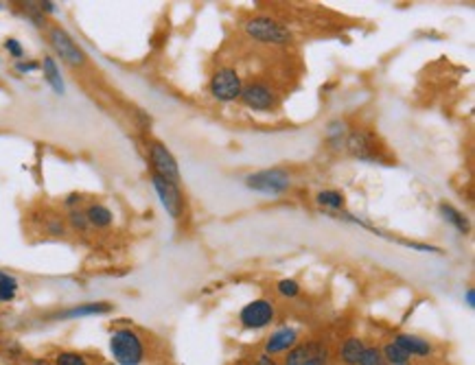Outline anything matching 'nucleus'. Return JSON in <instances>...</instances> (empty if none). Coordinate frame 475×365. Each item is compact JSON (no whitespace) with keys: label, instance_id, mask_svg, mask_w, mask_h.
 Here are the masks:
<instances>
[{"label":"nucleus","instance_id":"nucleus-1","mask_svg":"<svg viewBox=\"0 0 475 365\" xmlns=\"http://www.w3.org/2000/svg\"><path fill=\"white\" fill-rule=\"evenodd\" d=\"M243 31L250 40L265 46H289L293 42V33L289 31V27H285L281 20L270 18V15H254V18L245 20Z\"/></svg>","mask_w":475,"mask_h":365},{"label":"nucleus","instance_id":"nucleus-2","mask_svg":"<svg viewBox=\"0 0 475 365\" xmlns=\"http://www.w3.org/2000/svg\"><path fill=\"white\" fill-rule=\"evenodd\" d=\"M110 355L114 357V365H142L145 361L142 337L127 326L112 330Z\"/></svg>","mask_w":475,"mask_h":365},{"label":"nucleus","instance_id":"nucleus-3","mask_svg":"<svg viewBox=\"0 0 475 365\" xmlns=\"http://www.w3.org/2000/svg\"><path fill=\"white\" fill-rule=\"evenodd\" d=\"M344 149L359 162L368 164H390V160L383 156V149L379 144V138L374 136L370 129H353L349 131Z\"/></svg>","mask_w":475,"mask_h":365},{"label":"nucleus","instance_id":"nucleus-4","mask_svg":"<svg viewBox=\"0 0 475 365\" xmlns=\"http://www.w3.org/2000/svg\"><path fill=\"white\" fill-rule=\"evenodd\" d=\"M48 44H51L55 55L66 66H71V68H84L88 64L86 51L77 44V40L64 27H57V24L48 27Z\"/></svg>","mask_w":475,"mask_h":365},{"label":"nucleus","instance_id":"nucleus-5","mask_svg":"<svg viewBox=\"0 0 475 365\" xmlns=\"http://www.w3.org/2000/svg\"><path fill=\"white\" fill-rule=\"evenodd\" d=\"M241 90H243V77L239 75L237 68H231V66L217 68L208 79V92L219 103L237 101L241 96Z\"/></svg>","mask_w":475,"mask_h":365},{"label":"nucleus","instance_id":"nucleus-6","mask_svg":"<svg viewBox=\"0 0 475 365\" xmlns=\"http://www.w3.org/2000/svg\"><path fill=\"white\" fill-rule=\"evenodd\" d=\"M245 186L258 195H268V197H278L291 188V175L285 169H263L250 173L245 177Z\"/></svg>","mask_w":475,"mask_h":365},{"label":"nucleus","instance_id":"nucleus-7","mask_svg":"<svg viewBox=\"0 0 475 365\" xmlns=\"http://www.w3.org/2000/svg\"><path fill=\"white\" fill-rule=\"evenodd\" d=\"M147 158L152 164V173L173 181V184H180V179H182L180 177V164L167 144H162L160 140H149L147 142Z\"/></svg>","mask_w":475,"mask_h":365},{"label":"nucleus","instance_id":"nucleus-8","mask_svg":"<svg viewBox=\"0 0 475 365\" xmlns=\"http://www.w3.org/2000/svg\"><path fill=\"white\" fill-rule=\"evenodd\" d=\"M152 186H154V191H156V195L160 199V204H162V208L167 210L169 217L173 221L182 219V214H184V195H182V191H180V184H173V181L152 173Z\"/></svg>","mask_w":475,"mask_h":365},{"label":"nucleus","instance_id":"nucleus-9","mask_svg":"<svg viewBox=\"0 0 475 365\" xmlns=\"http://www.w3.org/2000/svg\"><path fill=\"white\" fill-rule=\"evenodd\" d=\"M241 103L254 112H270L278 105V94L268 81H250L241 90Z\"/></svg>","mask_w":475,"mask_h":365},{"label":"nucleus","instance_id":"nucleus-10","mask_svg":"<svg viewBox=\"0 0 475 365\" xmlns=\"http://www.w3.org/2000/svg\"><path fill=\"white\" fill-rule=\"evenodd\" d=\"M274 320H276V308H274L272 300H268V297H258V300L248 302L239 313L241 326L248 328V330L268 328Z\"/></svg>","mask_w":475,"mask_h":365},{"label":"nucleus","instance_id":"nucleus-11","mask_svg":"<svg viewBox=\"0 0 475 365\" xmlns=\"http://www.w3.org/2000/svg\"><path fill=\"white\" fill-rule=\"evenodd\" d=\"M285 355L283 365H329V348L322 341H300Z\"/></svg>","mask_w":475,"mask_h":365},{"label":"nucleus","instance_id":"nucleus-12","mask_svg":"<svg viewBox=\"0 0 475 365\" xmlns=\"http://www.w3.org/2000/svg\"><path fill=\"white\" fill-rule=\"evenodd\" d=\"M296 343H298V333H296V328L283 326V328H276L274 333L265 339V350H263V352L270 355V357H276V355L289 352Z\"/></svg>","mask_w":475,"mask_h":365},{"label":"nucleus","instance_id":"nucleus-13","mask_svg":"<svg viewBox=\"0 0 475 365\" xmlns=\"http://www.w3.org/2000/svg\"><path fill=\"white\" fill-rule=\"evenodd\" d=\"M114 306L110 302H84V304H75L64 308L55 315V320H81V318H94V315H105Z\"/></svg>","mask_w":475,"mask_h":365},{"label":"nucleus","instance_id":"nucleus-14","mask_svg":"<svg viewBox=\"0 0 475 365\" xmlns=\"http://www.w3.org/2000/svg\"><path fill=\"white\" fill-rule=\"evenodd\" d=\"M395 343L401 348V350L409 359H412V357L423 359V357H430L434 352V348H432V343L428 339H423L418 335H412V333H399V335H395Z\"/></svg>","mask_w":475,"mask_h":365},{"label":"nucleus","instance_id":"nucleus-15","mask_svg":"<svg viewBox=\"0 0 475 365\" xmlns=\"http://www.w3.org/2000/svg\"><path fill=\"white\" fill-rule=\"evenodd\" d=\"M438 212H440V217L445 219V221L458 232V234L467 237L469 232H471V221H469V217H467V214H465L462 210H458L455 206L442 202V204L438 206Z\"/></svg>","mask_w":475,"mask_h":365},{"label":"nucleus","instance_id":"nucleus-16","mask_svg":"<svg viewBox=\"0 0 475 365\" xmlns=\"http://www.w3.org/2000/svg\"><path fill=\"white\" fill-rule=\"evenodd\" d=\"M40 68L44 73V79H46V84L51 86V90L55 94H66V84H64V77H61V70H59V66L55 61L53 55H46L40 64Z\"/></svg>","mask_w":475,"mask_h":365},{"label":"nucleus","instance_id":"nucleus-17","mask_svg":"<svg viewBox=\"0 0 475 365\" xmlns=\"http://www.w3.org/2000/svg\"><path fill=\"white\" fill-rule=\"evenodd\" d=\"M366 350V341L362 337H349L339 345V361L344 365H357Z\"/></svg>","mask_w":475,"mask_h":365},{"label":"nucleus","instance_id":"nucleus-18","mask_svg":"<svg viewBox=\"0 0 475 365\" xmlns=\"http://www.w3.org/2000/svg\"><path fill=\"white\" fill-rule=\"evenodd\" d=\"M316 204H318L326 214H331V212H342V210H346V197H344L339 191L326 188V191H320V193L316 195Z\"/></svg>","mask_w":475,"mask_h":365},{"label":"nucleus","instance_id":"nucleus-19","mask_svg":"<svg viewBox=\"0 0 475 365\" xmlns=\"http://www.w3.org/2000/svg\"><path fill=\"white\" fill-rule=\"evenodd\" d=\"M86 217H88L90 228H96V230H105L114 223V212L105 204H99V202H94L86 208Z\"/></svg>","mask_w":475,"mask_h":365},{"label":"nucleus","instance_id":"nucleus-20","mask_svg":"<svg viewBox=\"0 0 475 365\" xmlns=\"http://www.w3.org/2000/svg\"><path fill=\"white\" fill-rule=\"evenodd\" d=\"M324 136H326V142H329L333 149H342L344 142H346V136H349V125H346V121H342V119L331 121L329 125H326Z\"/></svg>","mask_w":475,"mask_h":365},{"label":"nucleus","instance_id":"nucleus-21","mask_svg":"<svg viewBox=\"0 0 475 365\" xmlns=\"http://www.w3.org/2000/svg\"><path fill=\"white\" fill-rule=\"evenodd\" d=\"M18 280H15L11 274L7 271H0V302H11L15 300V295H18Z\"/></svg>","mask_w":475,"mask_h":365},{"label":"nucleus","instance_id":"nucleus-22","mask_svg":"<svg viewBox=\"0 0 475 365\" xmlns=\"http://www.w3.org/2000/svg\"><path fill=\"white\" fill-rule=\"evenodd\" d=\"M381 355H383V359H386V363L388 365H409V359L401 348L395 343V341H390V343H386L383 348H381Z\"/></svg>","mask_w":475,"mask_h":365},{"label":"nucleus","instance_id":"nucleus-23","mask_svg":"<svg viewBox=\"0 0 475 365\" xmlns=\"http://www.w3.org/2000/svg\"><path fill=\"white\" fill-rule=\"evenodd\" d=\"M66 223H68L75 232H88V230H90V223H88V217H86V210H81V208L68 210Z\"/></svg>","mask_w":475,"mask_h":365},{"label":"nucleus","instance_id":"nucleus-24","mask_svg":"<svg viewBox=\"0 0 475 365\" xmlns=\"http://www.w3.org/2000/svg\"><path fill=\"white\" fill-rule=\"evenodd\" d=\"M53 365H90L88 359L81 355V352H75V350H61L55 355L53 359Z\"/></svg>","mask_w":475,"mask_h":365},{"label":"nucleus","instance_id":"nucleus-25","mask_svg":"<svg viewBox=\"0 0 475 365\" xmlns=\"http://www.w3.org/2000/svg\"><path fill=\"white\" fill-rule=\"evenodd\" d=\"M276 291H278V295H283V297H287V300H291V297L300 295V282L293 280V278H283V280H278Z\"/></svg>","mask_w":475,"mask_h":365},{"label":"nucleus","instance_id":"nucleus-26","mask_svg":"<svg viewBox=\"0 0 475 365\" xmlns=\"http://www.w3.org/2000/svg\"><path fill=\"white\" fill-rule=\"evenodd\" d=\"M357 365H388V363L381 355V348L366 345V350H364V355H362V359H359Z\"/></svg>","mask_w":475,"mask_h":365},{"label":"nucleus","instance_id":"nucleus-27","mask_svg":"<svg viewBox=\"0 0 475 365\" xmlns=\"http://www.w3.org/2000/svg\"><path fill=\"white\" fill-rule=\"evenodd\" d=\"M24 7V13H27V18L34 22V27L38 29H46V15L38 9V3H27L22 5Z\"/></svg>","mask_w":475,"mask_h":365},{"label":"nucleus","instance_id":"nucleus-28","mask_svg":"<svg viewBox=\"0 0 475 365\" xmlns=\"http://www.w3.org/2000/svg\"><path fill=\"white\" fill-rule=\"evenodd\" d=\"M44 230H46V234H51V237H66V223H64L61 217H48L44 223Z\"/></svg>","mask_w":475,"mask_h":365},{"label":"nucleus","instance_id":"nucleus-29","mask_svg":"<svg viewBox=\"0 0 475 365\" xmlns=\"http://www.w3.org/2000/svg\"><path fill=\"white\" fill-rule=\"evenodd\" d=\"M5 51L15 59V61H20L24 57V48L20 44V40H15V38H7L5 40Z\"/></svg>","mask_w":475,"mask_h":365},{"label":"nucleus","instance_id":"nucleus-30","mask_svg":"<svg viewBox=\"0 0 475 365\" xmlns=\"http://www.w3.org/2000/svg\"><path fill=\"white\" fill-rule=\"evenodd\" d=\"M15 73H20V75H29V73H36V70H40V61H24V59H20V61H15Z\"/></svg>","mask_w":475,"mask_h":365},{"label":"nucleus","instance_id":"nucleus-31","mask_svg":"<svg viewBox=\"0 0 475 365\" xmlns=\"http://www.w3.org/2000/svg\"><path fill=\"white\" fill-rule=\"evenodd\" d=\"M81 204V195L79 193H71L66 199H64V206H66L68 210H73V208H77Z\"/></svg>","mask_w":475,"mask_h":365},{"label":"nucleus","instance_id":"nucleus-32","mask_svg":"<svg viewBox=\"0 0 475 365\" xmlns=\"http://www.w3.org/2000/svg\"><path fill=\"white\" fill-rule=\"evenodd\" d=\"M252 365H278V363H276L274 357H270V355H265V352H261V355L252 361Z\"/></svg>","mask_w":475,"mask_h":365},{"label":"nucleus","instance_id":"nucleus-33","mask_svg":"<svg viewBox=\"0 0 475 365\" xmlns=\"http://www.w3.org/2000/svg\"><path fill=\"white\" fill-rule=\"evenodd\" d=\"M38 9L44 13V15H51L57 11V5L55 3H48V0H44V3H38Z\"/></svg>","mask_w":475,"mask_h":365},{"label":"nucleus","instance_id":"nucleus-34","mask_svg":"<svg viewBox=\"0 0 475 365\" xmlns=\"http://www.w3.org/2000/svg\"><path fill=\"white\" fill-rule=\"evenodd\" d=\"M465 304H467L469 308L475 306V289H473V287H469V289L465 291Z\"/></svg>","mask_w":475,"mask_h":365},{"label":"nucleus","instance_id":"nucleus-35","mask_svg":"<svg viewBox=\"0 0 475 365\" xmlns=\"http://www.w3.org/2000/svg\"><path fill=\"white\" fill-rule=\"evenodd\" d=\"M235 365H250L248 361H239V363H235Z\"/></svg>","mask_w":475,"mask_h":365},{"label":"nucleus","instance_id":"nucleus-36","mask_svg":"<svg viewBox=\"0 0 475 365\" xmlns=\"http://www.w3.org/2000/svg\"><path fill=\"white\" fill-rule=\"evenodd\" d=\"M103 365H114V363H103Z\"/></svg>","mask_w":475,"mask_h":365}]
</instances>
